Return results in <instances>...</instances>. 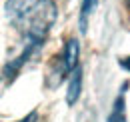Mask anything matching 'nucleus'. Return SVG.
<instances>
[{"label":"nucleus","instance_id":"nucleus-1","mask_svg":"<svg viewBox=\"0 0 130 122\" xmlns=\"http://www.w3.org/2000/svg\"><path fill=\"white\" fill-rule=\"evenodd\" d=\"M6 16L28 42L42 46L58 18V10L52 0H6Z\"/></svg>","mask_w":130,"mask_h":122},{"label":"nucleus","instance_id":"nucleus-6","mask_svg":"<svg viewBox=\"0 0 130 122\" xmlns=\"http://www.w3.org/2000/svg\"><path fill=\"white\" fill-rule=\"evenodd\" d=\"M36 120H38V114H36V112H30L26 118H22V120H18V122H36Z\"/></svg>","mask_w":130,"mask_h":122},{"label":"nucleus","instance_id":"nucleus-8","mask_svg":"<svg viewBox=\"0 0 130 122\" xmlns=\"http://www.w3.org/2000/svg\"><path fill=\"white\" fill-rule=\"evenodd\" d=\"M126 4H128V6H130V0H126Z\"/></svg>","mask_w":130,"mask_h":122},{"label":"nucleus","instance_id":"nucleus-5","mask_svg":"<svg viewBox=\"0 0 130 122\" xmlns=\"http://www.w3.org/2000/svg\"><path fill=\"white\" fill-rule=\"evenodd\" d=\"M98 0H82V8H80V30L86 32V24H88V18L94 12Z\"/></svg>","mask_w":130,"mask_h":122},{"label":"nucleus","instance_id":"nucleus-7","mask_svg":"<svg viewBox=\"0 0 130 122\" xmlns=\"http://www.w3.org/2000/svg\"><path fill=\"white\" fill-rule=\"evenodd\" d=\"M120 66H122V68H126V70H130V56H128V58H124V60L120 58Z\"/></svg>","mask_w":130,"mask_h":122},{"label":"nucleus","instance_id":"nucleus-4","mask_svg":"<svg viewBox=\"0 0 130 122\" xmlns=\"http://www.w3.org/2000/svg\"><path fill=\"white\" fill-rule=\"evenodd\" d=\"M108 122H126V114H124V92L118 94V98L114 100L112 112L108 116Z\"/></svg>","mask_w":130,"mask_h":122},{"label":"nucleus","instance_id":"nucleus-2","mask_svg":"<svg viewBox=\"0 0 130 122\" xmlns=\"http://www.w3.org/2000/svg\"><path fill=\"white\" fill-rule=\"evenodd\" d=\"M78 54H80V46L78 40L70 38L66 42L64 50L60 56H56V60L52 64L48 72V86H58L68 74H72V70L78 66Z\"/></svg>","mask_w":130,"mask_h":122},{"label":"nucleus","instance_id":"nucleus-3","mask_svg":"<svg viewBox=\"0 0 130 122\" xmlns=\"http://www.w3.org/2000/svg\"><path fill=\"white\" fill-rule=\"evenodd\" d=\"M80 88H82V70L76 66L72 70V78H70V88H68V94H66V102L68 104H74L80 96Z\"/></svg>","mask_w":130,"mask_h":122}]
</instances>
